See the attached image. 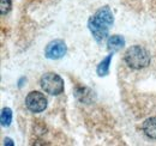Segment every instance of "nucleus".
<instances>
[{
	"label": "nucleus",
	"instance_id": "9b49d317",
	"mask_svg": "<svg viewBox=\"0 0 156 146\" xmlns=\"http://www.w3.org/2000/svg\"><path fill=\"white\" fill-rule=\"evenodd\" d=\"M11 0H1V4H0V12H1V16H5L10 12L11 10Z\"/></svg>",
	"mask_w": 156,
	"mask_h": 146
},
{
	"label": "nucleus",
	"instance_id": "39448f33",
	"mask_svg": "<svg viewBox=\"0 0 156 146\" xmlns=\"http://www.w3.org/2000/svg\"><path fill=\"white\" fill-rule=\"evenodd\" d=\"M66 52H67L66 43L62 40H54L47 44V47L44 49V55L48 59L58 60L66 54Z\"/></svg>",
	"mask_w": 156,
	"mask_h": 146
},
{
	"label": "nucleus",
	"instance_id": "0eeeda50",
	"mask_svg": "<svg viewBox=\"0 0 156 146\" xmlns=\"http://www.w3.org/2000/svg\"><path fill=\"white\" fill-rule=\"evenodd\" d=\"M142 130L149 139L156 140V116L147 119L142 125Z\"/></svg>",
	"mask_w": 156,
	"mask_h": 146
},
{
	"label": "nucleus",
	"instance_id": "f257e3e1",
	"mask_svg": "<svg viewBox=\"0 0 156 146\" xmlns=\"http://www.w3.org/2000/svg\"><path fill=\"white\" fill-rule=\"evenodd\" d=\"M113 23H114L113 12L108 6H103V7H100L95 12V15L89 19L88 26L94 38L98 42H102L108 36L109 28L113 25Z\"/></svg>",
	"mask_w": 156,
	"mask_h": 146
},
{
	"label": "nucleus",
	"instance_id": "20e7f679",
	"mask_svg": "<svg viewBox=\"0 0 156 146\" xmlns=\"http://www.w3.org/2000/svg\"><path fill=\"white\" fill-rule=\"evenodd\" d=\"M25 107L31 113H42L47 108V98L40 91H30L25 97Z\"/></svg>",
	"mask_w": 156,
	"mask_h": 146
},
{
	"label": "nucleus",
	"instance_id": "6e6552de",
	"mask_svg": "<svg viewBox=\"0 0 156 146\" xmlns=\"http://www.w3.org/2000/svg\"><path fill=\"white\" fill-rule=\"evenodd\" d=\"M124 46H125V40H124V37L120 36V35H112V36L108 37V40H107V48H108V50L117 52L120 48H122Z\"/></svg>",
	"mask_w": 156,
	"mask_h": 146
},
{
	"label": "nucleus",
	"instance_id": "9d476101",
	"mask_svg": "<svg viewBox=\"0 0 156 146\" xmlns=\"http://www.w3.org/2000/svg\"><path fill=\"white\" fill-rule=\"evenodd\" d=\"M11 121H12V110L10 108H4L1 110V125L4 127L5 126L7 127V126H10Z\"/></svg>",
	"mask_w": 156,
	"mask_h": 146
},
{
	"label": "nucleus",
	"instance_id": "423d86ee",
	"mask_svg": "<svg viewBox=\"0 0 156 146\" xmlns=\"http://www.w3.org/2000/svg\"><path fill=\"white\" fill-rule=\"evenodd\" d=\"M127 7L139 12H151L156 9V0H120Z\"/></svg>",
	"mask_w": 156,
	"mask_h": 146
},
{
	"label": "nucleus",
	"instance_id": "f03ea898",
	"mask_svg": "<svg viewBox=\"0 0 156 146\" xmlns=\"http://www.w3.org/2000/svg\"><path fill=\"white\" fill-rule=\"evenodd\" d=\"M124 60L126 65L132 70H143L150 64V54L149 52L139 44L130 47L124 55Z\"/></svg>",
	"mask_w": 156,
	"mask_h": 146
},
{
	"label": "nucleus",
	"instance_id": "7ed1b4c3",
	"mask_svg": "<svg viewBox=\"0 0 156 146\" xmlns=\"http://www.w3.org/2000/svg\"><path fill=\"white\" fill-rule=\"evenodd\" d=\"M40 85L42 90L52 96H58L64 92V80L62 78L54 72L44 73L40 79Z\"/></svg>",
	"mask_w": 156,
	"mask_h": 146
},
{
	"label": "nucleus",
	"instance_id": "f8f14e48",
	"mask_svg": "<svg viewBox=\"0 0 156 146\" xmlns=\"http://www.w3.org/2000/svg\"><path fill=\"white\" fill-rule=\"evenodd\" d=\"M5 145H11V146H13V143H12V140L11 139H5Z\"/></svg>",
	"mask_w": 156,
	"mask_h": 146
},
{
	"label": "nucleus",
	"instance_id": "1a4fd4ad",
	"mask_svg": "<svg viewBox=\"0 0 156 146\" xmlns=\"http://www.w3.org/2000/svg\"><path fill=\"white\" fill-rule=\"evenodd\" d=\"M112 57H113V53L109 55H107V56L98 64L96 72H98V74L100 75V77H105V75L108 74V72H109V65H111Z\"/></svg>",
	"mask_w": 156,
	"mask_h": 146
}]
</instances>
